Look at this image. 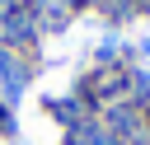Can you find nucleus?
I'll use <instances>...</instances> for the list:
<instances>
[{
	"mask_svg": "<svg viewBox=\"0 0 150 145\" xmlns=\"http://www.w3.org/2000/svg\"><path fill=\"white\" fill-rule=\"evenodd\" d=\"M0 84H5V98L14 103L19 94H23V84H28V70L9 56V51H0Z\"/></svg>",
	"mask_w": 150,
	"mask_h": 145,
	"instance_id": "obj_2",
	"label": "nucleus"
},
{
	"mask_svg": "<svg viewBox=\"0 0 150 145\" xmlns=\"http://www.w3.org/2000/svg\"><path fill=\"white\" fill-rule=\"evenodd\" d=\"M108 131H112L122 145H131V140L141 136V108H127V103L112 108V112H108Z\"/></svg>",
	"mask_w": 150,
	"mask_h": 145,
	"instance_id": "obj_1",
	"label": "nucleus"
},
{
	"mask_svg": "<svg viewBox=\"0 0 150 145\" xmlns=\"http://www.w3.org/2000/svg\"><path fill=\"white\" fill-rule=\"evenodd\" d=\"M70 145H122V140H117V136H112L108 126H94V122H80V126H75V140H70Z\"/></svg>",
	"mask_w": 150,
	"mask_h": 145,
	"instance_id": "obj_3",
	"label": "nucleus"
},
{
	"mask_svg": "<svg viewBox=\"0 0 150 145\" xmlns=\"http://www.w3.org/2000/svg\"><path fill=\"white\" fill-rule=\"evenodd\" d=\"M0 37H5V42H28V37H33V23H28L23 14H5V23H0Z\"/></svg>",
	"mask_w": 150,
	"mask_h": 145,
	"instance_id": "obj_4",
	"label": "nucleus"
}]
</instances>
